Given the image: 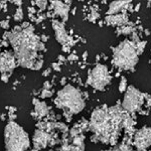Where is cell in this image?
Instances as JSON below:
<instances>
[{
    "mask_svg": "<svg viewBox=\"0 0 151 151\" xmlns=\"http://www.w3.org/2000/svg\"><path fill=\"white\" fill-rule=\"evenodd\" d=\"M113 62L115 65L120 69H132L138 62L136 47H134L130 41H123L116 47L114 52Z\"/></svg>",
    "mask_w": 151,
    "mask_h": 151,
    "instance_id": "3",
    "label": "cell"
},
{
    "mask_svg": "<svg viewBox=\"0 0 151 151\" xmlns=\"http://www.w3.org/2000/svg\"><path fill=\"white\" fill-rule=\"evenodd\" d=\"M121 33H124V35H126V33H130L131 32V28L130 27H123V28H121V31H120Z\"/></svg>",
    "mask_w": 151,
    "mask_h": 151,
    "instance_id": "17",
    "label": "cell"
},
{
    "mask_svg": "<svg viewBox=\"0 0 151 151\" xmlns=\"http://www.w3.org/2000/svg\"><path fill=\"white\" fill-rule=\"evenodd\" d=\"M150 4H151V2H150Z\"/></svg>",
    "mask_w": 151,
    "mask_h": 151,
    "instance_id": "19",
    "label": "cell"
},
{
    "mask_svg": "<svg viewBox=\"0 0 151 151\" xmlns=\"http://www.w3.org/2000/svg\"><path fill=\"white\" fill-rule=\"evenodd\" d=\"M127 83H126V80L125 78H122V80H121L120 82V85H119V91L120 92H125L126 90H127Z\"/></svg>",
    "mask_w": 151,
    "mask_h": 151,
    "instance_id": "15",
    "label": "cell"
},
{
    "mask_svg": "<svg viewBox=\"0 0 151 151\" xmlns=\"http://www.w3.org/2000/svg\"><path fill=\"white\" fill-rule=\"evenodd\" d=\"M135 145L138 149H145L151 145V128L144 127L140 129L135 135Z\"/></svg>",
    "mask_w": 151,
    "mask_h": 151,
    "instance_id": "7",
    "label": "cell"
},
{
    "mask_svg": "<svg viewBox=\"0 0 151 151\" xmlns=\"http://www.w3.org/2000/svg\"><path fill=\"white\" fill-rule=\"evenodd\" d=\"M15 67V58L9 52L0 55V72H9Z\"/></svg>",
    "mask_w": 151,
    "mask_h": 151,
    "instance_id": "8",
    "label": "cell"
},
{
    "mask_svg": "<svg viewBox=\"0 0 151 151\" xmlns=\"http://www.w3.org/2000/svg\"><path fill=\"white\" fill-rule=\"evenodd\" d=\"M106 20L109 24H122L125 22V16L123 14H114L109 15Z\"/></svg>",
    "mask_w": 151,
    "mask_h": 151,
    "instance_id": "12",
    "label": "cell"
},
{
    "mask_svg": "<svg viewBox=\"0 0 151 151\" xmlns=\"http://www.w3.org/2000/svg\"><path fill=\"white\" fill-rule=\"evenodd\" d=\"M128 2L127 1H114L112 2L110 4V6H109V9H108V12H107V14L108 15H114V14L118 13L120 10H122V9L125 7V5H127Z\"/></svg>",
    "mask_w": 151,
    "mask_h": 151,
    "instance_id": "10",
    "label": "cell"
},
{
    "mask_svg": "<svg viewBox=\"0 0 151 151\" xmlns=\"http://www.w3.org/2000/svg\"><path fill=\"white\" fill-rule=\"evenodd\" d=\"M58 5L60 6H55V12L58 14V15H60L63 17V16H65V18H67L68 16V12H69V7L67 5H65V4L60 3V2H58Z\"/></svg>",
    "mask_w": 151,
    "mask_h": 151,
    "instance_id": "13",
    "label": "cell"
},
{
    "mask_svg": "<svg viewBox=\"0 0 151 151\" xmlns=\"http://www.w3.org/2000/svg\"><path fill=\"white\" fill-rule=\"evenodd\" d=\"M23 16V12L21 10V8H18L17 10H16V13L15 15H14V18L16 19V20H20L21 18H22Z\"/></svg>",
    "mask_w": 151,
    "mask_h": 151,
    "instance_id": "16",
    "label": "cell"
},
{
    "mask_svg": "<svg viewBox=\"0 0 151 151\" xmlns=\"http://www.w3.org/2000/svg\"><path fill=\"white\" fill-rule=\"evenodd\" d=\"M35 144L38 147H43L47 144V136L42 132H36L35 136Z\"/></svg>",
    "mask_w": 151,
    "mask_h": 151,
    "instance_id": "11",
    "label": "cell"
},
{
    "mask_svg": "<svg viewBox=\"0 0 151 151\" xmlns=\"http://www.w3.org/2000/svg\"><path fill=\"white\" fill-rule=\"evenodd\" d=\"M30 145L24 130L14 122L8 123L5 128V147L7 151H25Z\"/></svg>",
    "mask_w": 151,
    "mask_h": 151,
    "instance_id": "2",
    "label": "cell"
},
{
    "mask_svg": "<svg viewBox=\"0 0 151 151\" xmlns=\"http://www.w3.org/2000/svg\"><path fill=\"white\" fill-rule=\"evenodd\" d=\"M114 151H131V150L129 149L128 147H126V146H121V147L117 148V149H115Z\"/></svg>",
    "mask_w": 151,
    "mask_h": 151,
    "instance_id": "18",
    "label": "cell"
},
{
    "mask_svg": "<svg viewBox=\"0 0 151 151\" xmlns=\"http://www.w3.org/2000/svg\"><path fill=\"white\" fill-rule=\"evenodd\" d=\"M142 95L137 89L133 86H130L126 90L125 96L123 99V107L127 111H135L142 104Z\"/></svg>",
    "mask_w": 151,
    "mask_h": 151,
    "instance_id": "6",
    "label": "cell"
},
{
    "mask_svg": "<svg viewBox=\"0 0 151 151\" xmlns=\"http://www.w3.org/2000/svg\"><path fill=\"white\" fill-rule=\"evenodd\" d=\"M57 104L58 107L67 108L72 113H80L85 107V102L80 92L72 86L65 87L58 92Z\"/></svg>",
    "mask_w": 151,
    "mask_h": 151,
    "instance_id": "4",
    "label": "cell"
},
{
    "mask_svg": "<svg viewBox=\"0 0 151 151\" xmlns=\"http://www.w3.org/2000/svg\"><path fill=\"white\" fill-rule=\"evenodd\" d=\"M111 77L109 70L105 65H98L89 76V84L95 89H103L110 83Z\"/></svg>",
    "mask_w": 151,
    "mask_h": 151,
    "instance_id": "5",
    "label": "cell"
},
{
    "mask_svg": "<svg viewBox=\"0 0 151 151\" xmlns=\"http://www.w3.org/2000/svg\"><path fill=\"white\" fill-rule=\"evenodd\" d=\"M11 45L15 50V55L18 63L25 68H33L40 69L36 58V50H40L42 45L40 40L33 35L32 30L24 29L22 32H15L10 36Z\"/></svg>",
    "mask_w": 151,
    "mask_h": 151,
    "instance_id": "1",
    "label": "cell"
},
{
    "mask_svg": "<svg viewBox=\"0 0 151 151\" xmlns=\"http://www.w3.org/2000/svg\"><path fill=\"white\" fill-rule=\"evenodd\" d=\"M35 111L37 112L38 115L43 116L47 113V106L43 102H38L35 103Z\"/></svg>",
    "mask_w": 151,
    "mask_h": 151,
    "instance_id": "14",
    "label": "cell"
},
{
    "mask_svg": "<svg viewBox=\"0 0 151 151\" xmlns=\"http://www.w3.org/2000/svg\"><path fill=\"white\" fill-rule=\"evenodd\" d=\"M53 28L55 30V37L58 42L60 43H65L68 41V35L65 30L64 24H62L60 21H53L52 23Z\"/></svg>",
    "mask_w": 151,
    "mask_h": 151,
    "instance_id": "9",
    "label": "cell"
}]
</instances>
